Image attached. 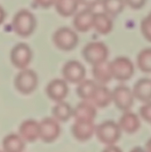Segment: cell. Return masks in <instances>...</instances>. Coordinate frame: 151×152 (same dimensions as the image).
<instances>
[{
  "mask_svg": "<svg viewBox=\"0 0 151 152\" xmlns=\"http://www.w3.org/2000/svg\"><path fill=\"white\" fill-rule=\"evenodd\" d=\"M12 27L18 36L26 37L31 35L34 31L36 27V19L29 11L21 9L13 16Z\"/></svg>",
  "mask_w": 151,
  "mask_h": 152,
  "instance_id": "1",
  "label": "cell"
},
{
  "mask_svg": "<svg viewBox=\"0 0 151 152\" xmlns=\"http://www.w3.org/2000/svg\"><path fill=\"white\" fill-rule=\"evenodd\" d=\"M73 110L74 108H72L68 102L61 101L53 107L52 115L59 122H67L73 118Z\"/></svg>",
  "mask_w": 151,
  "mask_h": 152,
  "instance_id": "21",
  "label": "cell"
},
{
  "mask_svg": "<svg viewBox=\"0 0 151 152\" xmlns=\"http://www.w3.org/2000/svg\"><path fill=\"white\" fill-rule=\"evenodd\" d=\"M101 4L103 12L111 17H116L123 12L126 4L125 0H101Z\"/></svg>",
  "mask_w": 151,
  "mask_h": 152,
  "instance_id": "25",
  "label": "cell"
},
{
  "mask_svg": "<svg viewBox=\"0 0 151 152\" xmlns=\"http://www.w3.org/2000/svg\"><path fill=\"white\" fill-rule=\"evenodd\" d=\"M19 134L28 142H35L39 138V123L33 119L23 121L19 126Z\"/></svg>",
  "mask_w": 151,
  "mask_h": 152,
  "instance_id": "17",
  "label": "cell"
},
{
  "mask_svg": "<svg viewBox=\"0 0 151 152\" xmlns=\"http://www.w3.org/2000/svg\"><path fill=\"white\" fill-rule=\"evenodd\" d=\"M4 17H5V12H4V9L0 6V24L3 22Z\"/></svg>",
  "mask_w": 151,
  "mask_h": 152,
  "instance_id": "32",
  "label": "cell"
},
{
  "mask_svg": "<svg viewBox=\"0 0 151 152\" xmlns=\"http://www.w3.org/2000/svg\"><path fill=\"white\" fill-rule=\"evenodd\" d=\"M63 78L71 84H78L85 78V68L77 61H69L66 62L61 70Z\"/></svg>",
  "mask_w": 151,
  "mask_h": 152,
  "instance_id": "10",
  "label": "cell"
},
{
  "mask_svg": "<svg viewBox=\"0 0 151 152\" xmlns=\"http://www.w3.org/2000/svg\"><path fill=\"white\" fill-rule=\"evenodd\" d=\"M93 28L101 35H108L113 29V21L111 16L103 12H95L93 17Z\"/></svg>",
  "mask_w": 151,
  "mask_h": 152,
  "instance_id": "19",
  "label": "cell"
},
{
  "mask_svg": "<svg viewBox=\"0 0 151 152\" xmlns=\"http://www.w3.org/2000/svg\"><path fill=\"white\" fill-rule=\"evenodd\" d=\"M61 134L59 121L53 118H44L39 123V138L46 143L54 142Z\"/></svg>",
  "mask_w": 151,
  "mask_h": 152,
  "instance_id": "8",
  "label": "cell"
},
{
  "mask_svg": "<svg viewBox=\"0 0 151 152\" xmlns=\"http://www.w3.org/2000/svg\"><path fill=\"white\" fill-rule=\"evenodd\" d=\"M141 31L144 38L151 42V19L147 16L141 22Z\"/></svg>",
  "mask_w": 151,
  "mask_h": 152,
  "instance_id": "27",
  "label": "cell"
},
{
  "mask_svg": "<svg viewBox=\"0 0 151 152\" xmlns=\"http://www.w3.org/2000/svg\"><path fill=\"white\" fill-rule=\"evenodd\" d=\"M37 86V76L32 69H23L14 77V86L22 94L32 93Z\"/></svg>",
  "mask_w": 151,
  "mask_h": 152,
  "instance_id": "6",
  "label": "cell"
},
{
  "mask_svg": "<svg viewBox=\"0 0 151 152\" xmlns=\"http://www.w3.org/2000/svg\"><path fill=\"white\" fill-rule=\"evenodd\" d=\"M111 72L113 78L118 81H127L131 79L134 74V65L127 57H117L110 61Z\"/></svg>",
  "mask_w": 151,
  "mask_h": 152,
  "instance_id": "5",
  "label": "cell"
},
{
  "mask_svg": "<svg viewBox=\"0 0 151 152\" xmlns=\"http://www.w3.org/2000/svg\"><path fill=\"white\" fill-rule=\"evenodd\" d=\"M78 36L76 31L68 27L58 28L53 35L54 45L61 51H71L78 44Z\"/></svg>",
  "mask_w": 151,
  "mask_h": 152,
  "instance_id": "3",
  "label": "cell"
},
{
  "mask_svg": "<svg viewBox=\"0 0 151 152\" xmlns=\"http://www.w3.org/2000/svg\"><path fill=\"white\" fill-rule=\"evenodd\" d=\"M32 53L30 48L25 43L16 44L10 52V60L12 64L17 68L25 69L31 61Z\"/></svg>",
  "mask_w": 151,
  "mask_h": 152,
  "instance_id": "9",
  "label": "cell"
},
{
  "mask_svg": "<svg viewBox=\"0 0 151 152\" xmlns=\"http://www.w3.org/2000/svg\"><path fill=\"white\" fill-rule=\"evenodd\" d=\"M133 93L138 101L147 102L151 101V79L148 77L139 79L133 86Z\"/></svg>",
  "mask_w": 151,
  "mask_h": 152,
  "instance_id": "20",
  "label": "cell"
},
{
  "mask_svg": "<svg viewBox=\"0 0 151 152\" xmlns=\"http://www.w3.org/2000/svg\"><path fill=\"white\" fill-rule=\"evenodd\" d=\"M98 84L91 79H84L80 83L77 84V94L79 98L82 100H88L90 101Z\"/></svg>",
  "mask_w": 151,
  "mask_h": 152,
  "instance_id": "24",
  "label": "cell"
},
{
  "mask_svg": "<svg viewBox=\"0 0 151 152\" xmlns=\"http://www.w3.org/2000/svg\"><path fill=\"white\" fill-rule=\"evenodd\" d=\"M97 115L96 107L88 100H83L73 110V118L75 120L80 121H94Z\"/></svg>",
  "mask_w": 151,
  "mask_h": 152,
  "instance_id": "13",
  "label": "cell"
},
{
  "mask_svg": "<svg viewBox=\"0 0 151 152\" xmlns=\"http://www.w3.org/2000/svg\"><path fill=\"white\" fill-rule=\"evenodd\" d=\"M45 93L47 96L58 102L61 101H64V99L68 96L69 94V86L68 82L63 79H53L48 83L45 87Z\"/></svg>",
  "mask_w": 151,
  "mask_h": 152,
  "instance_id": "12",
  "label": "cell"
},
{
  "mask_svg": "<svg viewBox=\"0 0 151 152\" xmlns=\"http://www.w3.org/2000/svg\"><path fill=\"white\" fill-rule=\"evenodd\" d=\"M78 5V0H55L54 3L57 12L62 17H70L74 15Z\"/></svg>",
  "mask_w": 151,
  "mask_h": 152,
  "instance_id": "22",
  "label": "cell"
},
{
  "mask_svg": "<svg viewBox=\"0 0 151 152\" xmlns=\"http://www.w3.org/2000/svg\"><path fill=\"white\" fill-rule=\"evenodd\" d=\"M137 67L144 73H151V48H145L139 53Z\"/></svg>",
  "mask_w": 151,
  "mask_h": 152,
  "instance_id": "26",
  "label": "cell"
},
{
  "mask_svg": "<svg viewBox=\"0 0 151 152\" xmlns=\"http://www.w3.org/2000/svg\"><path fill=\"white\" fill-rule=\"evenodd\" d=\"M90 101L96 108H106L113 102L112 91L108 89L105 85H98Z\"/></svg>",
  "mask_w": 151,
  "mask_h": 152,
  "instance_id": "18",
  "label": "cell"
},
{
  "mask_svg": "<svg viewBox=\"0 0 151 152\" xmlns=\"http://www.w3.org/2000/svg\"><path fill=\"white\" fill-rule=\"evenodd\" d=\"M94 13L92 8H85L77 12L73 19V26L76 30L85 33L93 28Z\"/></svg>",
  "mask_w": 151,
  "mask_h": 152,
  "instance_id": "14",
  "label": "cell"
},
{
  "mask_svg": "<svg viewBox=\"0 0 151 152\" xmlns=\"http://www.w3.org/2000/svg\"><path fill=\"white\" fill-rule=\"evenodd\" d=\"M125 4L129 5L132 9L139 10L145 5L147 0H125Z\"/></svg>",
  "mask_w": 151,
  "mask_h": 152,
  "instance_id": "29",
  "label": "cell"
},
{
  "mask_svg": "<svg viewBox=\"0 0 151 152\" xmlns=\"http://www.w3.org/2000/svg\"><path fill=\"white\" fill-rule=\"evenodd\" d=\"M92 74L94 81L99 85H107L113 78V75L111 72L110 62L108 61L97 63L93 65Z\"/></svg>",
  "mask_w": 151,
  "mask_h": 152,
  "instance_id": "15",
  "label": "cell"
},
{
  "mask_svg": "<svg viewBox=\"0 0 151 152\" xmlns=\"http://www.w3.org/2000/svg\"><path fill=\"white\" fill-rule=\"evenodd\" d=\"M84 59L92 66L108 61L109 48L102 42H91L85 45L82 50Z\"/></svg>",
  "mask_w": 151,
  "mask_h": 152,
  "instance_id": "4",
  "label": "cell"
},
{
  "mask_svg": "<svg viewBox=\"0 0 151 152\" xmlns=\"http://www.w3.org/2000/svg\"><path fill=\"white\" fill-rule=\"evenodd\" d=\"M118 125L122 132L133 134L141 127V120L139 117L130 110L125 111L118 120Z\"/></svg>",
  "mask_w": 151,
  "mask_h": 152,
  "instance_id": "16",
  "label": "cell"
},
{
  "mask_svg": "<svg viewBox=\"0 0 151 152\" xmlns=\"http://www.w3.org/2000/svg\"><path fill=\"white\" fill-rule=\"evenodd\" d=\"M96 131V126L94 121H80L75 120L72 127L71 134L73 137L79 142L89 141Z\"/></svg>",
  "mask_w": 151,
  "mask_h": 152,
  "instance_id": "11",
  "label": "cell"
},
{
  "mask_svg": "<svg viewBox=\"0 0 151 152\" xmlns=\"http://www.w3.org/2000/svg\"><path fill=\"white\" fill-rule=\"evenodd\" d=\"M3 150L6 152H20L24 149L23 139L20 135L11 134L6 135L2 141Z\"/></svg>",
  "mask_w": 151,
  "mask_h": 152,
  "instance_id": "23",
  "label": "cell"
},
{
  "mask_svg": "<svg viewBox=\"0 0 151 152\" xmlns=\"http://www.w3.org/2000/svg\"><path fill=\"white\" fill-rule=\"evenodd\" d=\"M79 4L84 5L85 8H92L93 9L95 6L101 3V0H78Z\"/></svg>",
  "mask_w": 151,
  "mask_h": 152,
  "instance_id": "30",
  "label": "cell"
},
{
  "mask_svg": "<svg viewBox=\"0 0 151 152\" xmlns=\"http://www.w3.org/2000/svg\"><path fill=\"white\" fill-rule=\"evenodd\" d=\"M34 2L38 6L46 9V8H49L52 5H53L54 3H55V0H34Z\"/></svg>",
  "mask_w": 151,
  "mask_h": 152,
  "instance_id": "31",
  "label": "cell"
},
{
  "mask_svg": "<svg viewBox=\"0 0 151 152\" xmlns=\"http://www.w3.org/2000/svg\"><path fill=\"white\" fill-rule=\"evenodd\" d=\"M134 99L133 90L125 86H118L112 91V101L116 107L123 112L132 109Z\"/></svg>",
  "mask_w": 151,
  "mask_h": 152,
  "instance_id": "7",
  "label": "cell"
},
{
  "mask_svg": "<svg viewBox=\"0 0 151 152\" xmlns=\"http://www.w3.org/2000/svg\"><path fill=\"white\" fill-rule=\"evenodd\" d=\"M146 150L148 151H151V138L148 141V142L146 143Z\"/></svg>",
  "mask_w": 151,
  "mask_h": 152,
  "instance_id": "33",
  "label": "cell"
},
{
  "mask_svg": "<svg viewBox=\"0 0 151 152\" xmlns=\"http://www.w3.org/2000/svg\"><path fill=\"white\" fill-rule=\"evenodd\" d=\"M140 115L146 122L151 124V101L144 102L140 108Z\"/></svg>",
  "mask_w": 151,
  "mask_h": 152,
  "instance_id": "28",
  "label": "cell"
},
{
  "mask_svg": "<svg viewBox=\"0 0 151 152\" xmlns=\"http://www.w3.org/2000/svg\"><path fill=\"white\" fill-rule=\"evenodd\" d=\"M122 130L118 123L112 120H107L96 126L95 135L98 140L107 145H115L121 137Z\"/></svg>",
  "mask_w": 151,
  "mask_h": 152,
  "instance_id": "2",
  "label": "cell"
},
{
  "mask_svg": "<svg viewBox=\"0 0 151 152\" xmlns=\"http://www.w3.org/2000/svg\"><path fill=\"white\" fill-rule=\"evenodd\" d=\"M148 16H149V17H150V19H151V12H150V14H149V15H148Z\"/></svg>",
  "mask_w": 151,
  "mask_h": 152,
  "instance_id": "34",
  "label": "cell"
}]
</instances>
